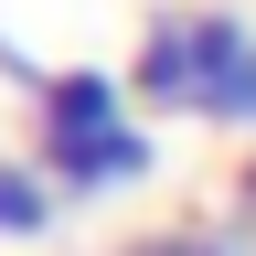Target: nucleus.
<instances>
[{
    "instance_id": "f03ea898",
    "label": "nucleus",
    "mask_w": 256,
    "mask_h": 256,
    "mask_svg": "<svg viewBox=\"0 0 256 256\" xmlns=\"http://www.w3.org/2000/svg\"><path fill=\"white\" fill-rule=\"evenodd\" d=\"M32 160L54 171L64 203H107V192H139L160 171V139L139 118H118V128H86V139H32Z\"/></svg>"
},
{
    "instance_id": "20e7f679",
    "label": "nucleus",
    "mask_w": 256,
    "mask_h": 256,
    "mask_svg": "<svg viewBox=\"0 0 256 256\" xmlns=\"http://www.w3.org/2000/svg\"><path fill=\"white\" fill-rule=\"evenodd\" d=\"M54 214H64L54 171H43V160H22V150H0V246H43Z\"/></svg>"
},
{
    "instance_id": "0eeeda50",
    "label": "nucleus",
    "mask_w": 256,
    "mask_h": 256,
    "mask_svg": "<svg viewBox=\"0 0 256 256\" xmlns=\"http://www.w3.org/2000/svg\"><path fill=\"white\" fill-rule=\"evenodd\" d=\"M235 214H246V224H256V150H246V160H235Z\"/></svg>"
},
{
    "instance_id": "7ed1b4c3",
    "label": "nucleus",
    "mask_w": 256,
    "mask_h": 256,
    "mask_svg": "<svg viewBox=\"0 0 256 256\" xmlns=\"http://www.w3.org/2000/svg\"><path fill=\"white\" fill-rule=\"evenodd\" d=\"M128 75H107V64H64V75L43 86V107H32V139H86V128H118L128 118Z\"/></svg>"
},
{
    "instance_id": "f257e3e1",
    "label": "nucleus",
    "mask_w": 256,
    "mask_h": 256,
    "mask_svg": "<svg viewBox=\"0 0 256 256\" xmlns=\"http://www.w3.org/2000/svg\"><path fill=\"white\" fill-rule=\"evenodd\" d=\"M246 64H256V22H235V11H150L128 86H139V107H160V118L224 128V118H235Z\"/></svg>"
},
{
    "instance_id": "39448f33",
    "label": "nucleus",
    "mask_w": 256,
    "mask_h": 256,
    "mask_svg": "<svg viewBox=\"0 0 256 256\" xmlns=\"http://www.w3.org/2000/svg\"><path fill=\"white\" fill-rule=\"evenodd\" d=\"M118 256H256V224L246 214H192V224H160V235H128Z\"/></svg>"
},
{
    "instance_id": "423d86ee",
    "label": "nucleus",
    "mask_w": 256,
    "mask_h": 256,
    "mask_svg": "<svg viewBox=\"0 0 256 256\" xmlns=\"http://www.w3.org/2000/svg\"><path fill=\"white\" fill-rule=\"evenodd\" d=\"M0 86H11V96H32V107H43V86H54V64L32 54V43H11V32H0Z\"/></svg>"
}]
</instances>
